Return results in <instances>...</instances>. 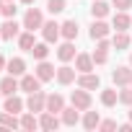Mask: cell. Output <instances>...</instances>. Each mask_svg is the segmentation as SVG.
Segmentation results:
<instances>
[{"instance_id":"obj_7","label":"cell","mask_w":132,"mask_h":132,"mask_svg":"<svg viewBox=\"0 0 132 132\" xmlns=\"http://www.w3.org/2000/svg\"><path fill=\"white\" fill-rule=\"evenodd\" d=\"M21 91H26V93H34V91H42V80L36 78V73L34 75H21Z\"/></svg>"},{"instance_id":"obj_27","label":"cell","mask_w":132,"mask_h":132,"mask_svg":"<svg viewBox=\"0 0 132 132\" xmlns=\"http://www.w3.org/2000/svg\"><path fill=\"white\" fill-rule=\"evenodd\" d=\"M119 101V93L114 91V88H106V91H101V104L104 106H114Z\"/></svg>"},{"instance_id":"obj_18","label":"cell","mask_w":132,"mask_h":132,"mask_svg":"<svg viewBox=\"0 0 132 132\" xmlns=\"http://www.w3.org/2000/svg\"><path fill=\"white\" fill-rule=\"evenodd\" d=\"M60 36H65L68 42H73V39L78 36V23H75V21H65V23H60Z\"/></svg>"},{"instance_id":"obj_42","label":"cell","mask_w":132,"mask_h":132,"mask_svg":"<svg viewBox=\"0 0 132 132\" xmlns=\"http://www.w3.org/2000/svg\"><path fill=\"white\" fill-rule=\"evenodd\" d=\"M129 86H132V80H129Z\"/></svg>"},{"instance_id":"obj_19","label":"cell","mask_w":132,"mask_h":132,"mask_svg":"<svg viewBox=\"0 0 132 132\" xmlns=\"http://www.w3.org/2000/svg\"><path fill=\"white\" fill-rule=\"evenodd\" d=\"M8 75H16V78L26 75V62H23L21 57H13V60L8 62Z\"/></svg>"},{"instance_id":"obj_28","label":"cell","mask_w":132,"mask_h":132,"mask_svg":"<svg viewBox=\"0 0 132 132\" xmlns=\"http://www.w3.org/2000/svg\"><path fill=\"white\" fill-rule=\"evenodd\" d=\"M21 127H23V129H29V132H34V129L39 127V119L34 117V111H29V114H23V117H21Z\"/></svg>"},{"instance_id":"obj_1","label":"cell","mask_w":132,"mask_h":132,"mask_svg":"<svg viewBox=\"0 0 132 132\" xmlns=\"http://www.w3.org/2000/svg\"><path fill=\"white\" fill-rule=\"evenodd\" d=\"M42 26H44V16H42V11H39V8H29L26 16H23V29L36 31V29H42Z\"/></svg>"},{"instance_id":"obj_2","label":"cell","mask_w":132,"mask_h":132,"mask_svg":"<svg viewBox=\"0 0 132 132\" xmlns=\"http://www.w3.org/2000/svg\"><path fill=\"white\" fill-rule=\"evenodd\" d=\"M26 109L34 111V114H42V111L47 109V93H44V91H34V93H29Z\"/></svg>"},{"instance_id":"obj_37","label":"cell","mask_w":132,"mask_h":132,"mask_svg":"<svg viewBox=\"0 0 132 132\" xmlns=\"http://www.w3.org/2000/svg\"><path fill=\"white\" fill-rule=\"evenodd\" d=\"M3 68H8V62H5L3 57H0V70H3Z\"/></svg>"},{"instance_id":"obj_38","label":"cell","mask_w":132,"mask_h":132,"mask_svg":"<svg viewBox=\"0 0 132 132\" xmlns=\"http://www.w3.org/2000/svg\"><path fill=\"white\" fill-rule=\"evenodd\" d=\"M21 3H26V5H31V3H34V0H21Z\"/></svg>"},{"instance_id":"obj_30","label":"cell","mask_w":132,"mask_h":132,"mask_svg":"<svg viewBox=\"0 0 132 132\" xmlns=\"http://www.w3.org/2000/svg\"><path fill=\"white\" fill-rule=\"evenodd\" d=\"M106 60H109V49L96 44V52H93V62H96V65H106Z\"/></svg>"},{"instance_id":"obj_35","label":"cell","mask_w":132,"mask_h":132,"mask_svg":"<svg viewBox=\"0 0 132 132\" xmlns=\"http://www.w3.org/2000/svg\"><path fill=\"white\" fill-rule=\"evenodd\" d=\"M117 127H119V124H117L114 119H106V122L98 124V129H104V132H111V129H117Z\"/></svg>"},{"instance_id":"obj_16","label":"cell","mask_w":132,"mask_h":132,"mask_svg":"<svg viewBox=\"0 0 132 132\" xmlns=\"http://www.w3.org/2000/svg\"><path fill=\"white\" fill-rule=\"evenodd\" d=\"M78 122H80V114H78V109H75V106H65V109H62V124L75 127Z\"/></svg>"},{"instance_id":"obj_20","label":"cell","mask_w":132,"mask_h":132,"mask_svg":"<svg viewBox=\"0 0 132 132\" xmlns=\"http://www.w3.org/2000/svg\"><path fill=\"white\" fill-rule=\"evenodd\" d=\"M111 47H114L117 52L127 49V47H129V34H127V31H117V34L111 36Z\"/></svg>"},{"instance_id":"obj_39","label":"cell","mask_w":132,"mask_h":132,"mask_svg":"<svg viewBox=\"0 0 132 132\" xmlns=\"http://www.w3.org/2000/svg\"><path fill=\"white\" fill-rule=\"evenodd\" d=\"M129 122H132V106H129Z\"/></svg>"},{"instance_id":"obj_5","label":"cell","mask_w":132,"mask_h":132,"mask_svg":"<svg viewBox=\"0 0 132 132\" xmlns=\"http://www.w3.org/2000/svg\"><path fill=\"white\" fill-rule=\"evenodd\" d=\"M98 86H101L98 75H93V73H78V88L93 91V88H98Z\"/></svg>"},{"instance_id":"obj_6","label":"cell","mask_w":132,"mask_h":132,"mask_svg":"<svg viewBox=\"0 0 132 132\" xmlns=\"http://www.w3.org/2000/svg\"><path fill=\"white\" fill-rule=\"evenodd\" d=\"M42 36H44V42H57L60 39V23L57 21H47L44 26H42Z\"/></svg>"},{"instance_id":"obj_33","label":"cell","mask_w":132,"mask_h":132,"mask_svg":"<svg viewBox=\"0 0 132 132\" xmlns=\"http://www.w3.org/2000/svg\"><path fill=\"white\" fill-rule=\"evenodd\" d=\"M119 101H122V104H127V106H132V86H129V88H124V91H119Z\"/></svg>"},{"instance_id":"obj_14","label":"cell","mask_w":132,"mask_h":132,"mask_svg":"<svg viewBox=\"0 0 132 132\" xmlns=\"http://www.w3.org/2000/svg\"><path fill=\"white\" fill-rule=\"evenodd\" d=\"M111 80H114L117 86H129V80H132V68H117V70L111 73Z\"/></svg>"},{"instance_id":"obj_23","label":"cell","mask_w":132,"mask_h":132,"mask_svg":"<svg viewBox=\"0 0 132 132\" xmlns=\"http://www.w3.org/2000/svg\"><path fill=\"white\" fill-rule=\"evenodd\" d=\"M23 106H26V104H23L16 93H13V96H8V101H5V111H11V114H21V111H23Z\"/></svg>"},{"instance_id":"obj_21","label":"cell","mask_w":132,"mask_h":132,"mask_svg":"<svg viewBox=\"0 0 132 132\" xmlns=\"http://www.w3.org/2000/svg\"><path fill=\"white\" fill-rule=\"evenodd\" d=\"M57 57H60L62 62H70V60H75V47H73V42H65V44L57 49Z\"/></svg>"},{"instance_id":"obj_3","label":"cell","mask_w":132,"mask_h":132,"mask_svg":"<svg viewBox=\"0 0 132 132\" xmlns=\"http://www.w3.org/2000/svg\"><path fill=\"white\" fill-rule=\"evenodd\" d=\"M70 101H73V106H75L78 111H86V109H91V93H88L86 88H80V91H73Z\"/></svg>"},{"instance_id":"obj_10","label":"cell","mask_w":132,"mask_h":132,"mask_svg":"<svg viewBox=\"0 0 132 132\" xmlns=\"http://www.w3.org/2000/svg\"><path fill=\"white\" fill-rule=\"evenodd\" d=\"M75 68H68V65H62V68H57V83L60 86H70L75 80Z\"/></svg>"},{"instance_id":"obj_25","label":"cell","mask_w":132,"mask_h":132,"mask_svg":"<svg viewBox=\"0 0 132 132\" xmlns=\"http://www.w3.org/2000/svg\"><path fill=\"white\" fill-rule=\"evenodd\" d=\"M34 44H36V42H34V31H29V29H26V31L18 36V47H21V49H26V52H31V49H34Z\"/></svg>"},{"instance_id":"obj_13","label":"cell","mask_w":132,"mask_h":132,"mask_svg":"<svg viewBox=\"0 0 132 132\" xmlns=\"http://www.w3.org/2000/svg\"><path fill=\"white\" fill-rule=\"evenodd\" d=\"M62 109H65V98H62L60 93H49V96H47V111L62 114Z\"/></svg>"},{"instance_id":"obj_11","label":"cell","mask_w":132,"mask_h":132,"mask_svg":"<svg viewBox=\"0 0 132 132\" xmlns=\"http://www.w3.org/2000/svg\"><path fill=\"white\" fill-rule=\"evenodd\" d=\"M18 88H21V83L16 80V75H8V78L0 80V93H3V96H13Z\"/></svg>"},{"instance_id":"obj_43","label":"cell","mask_w":132,"mask_h":132,"mask_svg":"<svg viewBox=\"0 0 132 132\" xmlns=\"http://www.w3.org/2000/svg\"><path fill=\"white\" fill-rule=\"evenodd\" d=\"M0 39H3V36H0Z\"/></svg>"},{"instance_id":"obj_15","label":"cell","mask_w":132,"mask_h":132,"mask_svg":"<svg viewBox=\"0 0 132 132\" xmlns=\"http://www.w3.org/2000/svg\"><path fill=\"white\" fill-rule=\"evenodd\" d=\"M18 31H21V26L16 23V18H8L3 26H0V36L3 39H13V36H18Z\"/></svg>"},{"instance_id":"obj_9","label":"cell","mask_w":132,"mask_h":132,"mask_svg":"<svg viewBox=\"0 0 132 132\" xmlns=\"http://www.w3.org/2000/svg\"><path fill=\"white\" fill-rule=\"evenodd\" d=\"M93 65H96V62H93V54H83V52L75 54V70H78V73H91Z\"/></svg>"},{"instance_id":"obj_34","label":"cell","mask_w":132,"mask_h":132,"mask_svg":"<svg viewBox=\"0 0 132 132\" xmlns=\"http://www.w3.org/2000/svg\"><path fill=\"white\" fill-rule=\"evenodd\" d=\"M111 5H114L117 11H129V8H132V0H111Z\"/></svg>"},{"instance_id":"obj_17","label":"cell","mask_w":132,"mask_h":132,"mask_svg":"<svg viewBox=\"0 0 132 132\" xmlns=\"http://www.w3.org/2000/svg\"><path fill=\"white\" fill-rule=\"evenodd\" d=\"M106 36H109V26H106L101 18H98V21H93V23H91V39H96V42H98V39H106Z\"/></svg>"},{"instance_id":"obj_31","label":"cell","mask_w":132,"mask_h":132,"mask_svg":"<svg viewBox=\"0 0 132 132\" xmlns=\"http://www.w3.org/2000/svg\"><path fill=\"white\" fill-rule=\"evenodd\" d=\"M47 11H49L52 16L62 13V11H65V0H47Z\"/></svg>"},{"instance_id":"obj_32","label":"cell","mask_w":132,"mask_h":132,"mask_svg":"<svg viewBox=\"0 0 132 132\" xmlns=\"http://www.w3.org/2000/svg\"><path fill=\"white\" fill-rule=\"evenodd\" d=\"M16 5H13V0H3V8H0V13H3L5 18H16Z\"/></svg>"},{"instance_id":"obj_40","label":"cell","mask_w":132,"mask_h":132,"mask_svg":"<svg viewBox=\"0 0 132 132\" xmlns=\"http://www.w3.org/2000/svg\"><path fill=\"white\" fill-rule=\"evenodd\" d=\"M129 68H132V54H129Z\"/></svg>"},{"instance_id":"obj_4","label":"cell","mask_w":132,"mask_h":132,"mask_svg":"<svg viewBox=\"0 0 132 132\" xmlns=\"http://www.w3.org/2000/svg\"><path fill=\"white\" fill-rule=\"evenodd\" d=\"M36 78L42 80V83H47V80H52V78H57V70H54V65H49L47 60H39V65H36Z\"/></svg>"},{"instance_id":"obj_8","label":"cell","mask_w":132,"mask_h":132,"mask_svg":"<svg viewBox=\"0 0 132 132\" xmlns=\"http://www.w3.org/2000/svg\"><path fill=\"white\" fill-rule=\"evenodd\" d=\"M62 124V119H57V114H52V111H42V117H39V127L42 129H57Z\"/></svg>"},{"instance_id":"obj_29","label":"cell","mask_w":132,"mask_h":132,"mask_svg":"<svg viewBox=\"0 0 132 132\" xmlns=\"http://www.w3.org/2000/svg\"><path fill=\"white\" fill-rule=\"evenodd\" d=\"M49 42H42V44H34V49H31V54L36 57V60H47V54H49V47H47Z\"/></svg>"},{"instance_id":"obj_24","label":"cell","mask_w":132,"mask_h":132,"mask_svg":"<svg viewBox=\"0 0 132 132\" xmlns=\"http://www.w3.org/2000/svg\"><path fill=\"white\" fill-rule=\"evenodd\" d=\"M98 124H101L98 111H88V109H86V114H83V127H86V129H96Z\"/></svg>"},{"instance_id":"obj_12","label":"cell","mask_w":132,"mask_h":132,"mask_svg":"<svg viewBox=\"0 0 132 132\" xmlns=\"http://www.w3.org/2000/svg\"><path fill=\"white\" fill-rule=\"evenodd\" d=\"M111 26H114L117 31H127V29L132 26V18L127 16V11H117V13H114V21H111Z\"/></svg>"},{"instance_id":"obj_36","label":"cell","mask_w":132,"mask_h":132,"mask_svg":"<svg viewBox=\"0 0 132 132\" xmlns=\"http://www.w3.org/2000/svg\"><path fill=\"white\" fill-rule=\"evenodd\" d=\"M119 129H122V132H132V122H127V124H119Z\"/></svg>"},{"instance_id":"obj_41","label":"cell","mask_w":132,"mask_h":132,"mask_svg":"<svg viewBox=\"0 0 132 132\" xmlns=\"http://www.w3.org/2000/svg\"><path fill=\"white\" fill-rule=\"evenodd\" d=\"M0 8H3V0H0ZM0 16H3V13H0Z\"/></svg>"},{"instance_id":"obj_26","label":"cell","mask_w":132,"mask_h":132,"mask_svg":"<svg viewBox=\"0 0 132 132\" xmlns=\"http://www.w3.org/2000/svg\"><path fill=\"white\" fill-rule=\"evenodd\" d=\"M91 13H93V18H106V16H109V5L104 3V0H93Z\"/></svg>"},{"instance_id":"obj_22","label":"cell","mask_w":132,"mask_h":132,"mask_svg":"<svg viewBox=\"0 0 132 132\" xmlns=\"http://www.w3.org/2000/svg\"><path fill=\"white\" fill-rule=\"evenodd\" d=\"M0 127L16 129V127H21V119H16V114H11V111H3L0 114Z\"/></svg>"}]
</instances>
